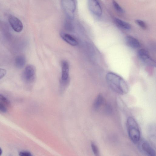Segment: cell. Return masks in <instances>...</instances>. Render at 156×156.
Returning a JSON list of instances; mask_svg holds the SVG:
<instances>
[{
  "label": "cell",
  "mask_w": 156,
  "mask_h": 156,
  "mask_svg": "<svg viewBox=\"0 0 156 156\" xmlns=\"http://www.w3.org/2000/svg\"><path fill=\"white\" fill-rule=\"evenodd\" d=\"M107 82L110 88L114 92L120 94L128 93L129 87L125 80L117 74L109 72L106 76Z\"/></svg>",
  "instance_id": "cell-1"
},
{
  "label": "cell",
  "mask_w": 156,
  "mask_h": 156,
  "mask_svg": "<svg viewBox=\"0 0 156 156\" xmlns=\"http://www.w3.org/2000/svg\"><path fill=\"white\" fill-rule=\"evenodd\" d=\"M126 124L128 134L131 140L134 144L138 143L140 141V133L136 121L133 117H129L127 119Z\"/></svg>",
  "instance_id": "cell-2"
},
{
  "label": "cell",
  "mask_w": 156,
  "mask_h": 156,
  "mask_svg": "<svg viewBox=\"0 0 156 156\" xmlns=\"http://www.w3.org/2000/svg\"><path fill=\"white\" fill-rule=\"evenodd\" d=\"M62 8L68 18L73 19L76 8V0H61Z\"/></svg>",
  "instance_id": "cell-3"
},
{
  "label": "cell",
  "mask_w": 156,
  "mask_h": 156,
  "mask_svg": "<svg viewBox=\"0 0 156 156\" xmlns=\"http://www.w3.org/2000/svg\"><path fill=\"white\" fill-rule=\"evenodd\" d=\"M138 149L142 153L148 156H155V150L147 141L142 140L138 145Z\"/></svg>",
  "instance_id": "cell-4"
},
{
  "label": "cell",
  "mask_w": 156,
  "mask_h": 156,
  "mask_svg": "<svg viewBox=\"0 0 156 156\" xmlns=\"http://www.w3.org/2000/svg\"><path fill=\"white\" fill-rule=\"evenodd\" d=\"M137 55L139 59L145 64L148 66H155V62L146 50L144 49H139L138 51Z\"/></svg>",
  "instance_id": "cell-5"
},
{
  "label": "cell",
  "mask_w": 156,
  "mask_h": 156,
  "mask_svg": "<svg viewBox=\"0 0 156 156\" xmlns=\"http://www.w3.org/2000/svg\"><path fill=\"white\" fill-rule=\"evenodd\" d=\"M35 75V68L31 65H27L25 68L22 76L25 81L27 83L32 82L34 79Z\"/></svg>",
  "instance_id": "cell-6"
},
{
  "label": "cell",
  "mask_w": 156,
  "mask_h": 156,
  "mask_svg": "<svg viewBox=\"0 0 156 156\" xmlns=\"http://www.w3.org/2000/svg\"><path fill=\"white\" fill-rule=\"evenodd\" d=\"M87 3L90 11L93 14L98 16L101 15L102 9L97 0H88Z\"/></svg>",
  "instance_id": "cell-7"
},
{
  "label": "cell",
  "mask_w": 156,
  "mask_h": 156,
  "mask_svg": "<svg viewBox=\"0 0 156 156\" xmlns=\"http://www.w3.org/2000/svg\"><path fill=\"white\" fill-rule=\"evenodd\" d=\"M8 20L12 28L14 31L20 32L22 30L23 25L19 19L14 16L11 15L9 16Z\"/></svg>",
  "instance_id": "cell-8"
},
{
  "label": "cell",
  "mask_w": 156,
  "mask_h": 156,
  "mask_svg": "<svg viewBox=\"0 0 156 156\" xmlns=\"http://www.w3.org/2000/svg\"><path fill=\"white\" fill-rule=\"evenodd\" d=\"M61 80L62 84L65 85L67 83L69 74V66L68 63L63 61L62 63Z\"/></svg>",
  "instance_id": "cell-9"
},
{
  "label": "cell",
  "mask_w": 156,
  "mask_h": 156,
  "mask_svg": "<svg viewBox=\"0 0 156 156\" xmlns=\"http://www.w3.org/2000/svg\"><path fill=\"white\" fill-rule=\"evenodd\" d=\"M126 44L129 47L133 48H137L140 47V44L139 41L134 37L128 36L125 39Z\"/></svg>",
  "instance_id": "cell-10"
},
{
  "label": "cell",
  "mask_w": 156,
  "mask_h": 156,
  "mask_svg": "<svg viewBox=\"0 0 156 156\" xmlns=\"http://www.w3.org/2000/svg\"><path fill=\"white\" fill-rule=\"evenodd\" d=\"M62 38L67 43L73 46H76L78 44L77 41L73 36L63 32L60 33Z\"/></svg>",
  "instance_id": "cell-11"
},
{
  "label": "cell",
  "mask_w": 156,
  "mask_h": 156,
  "mask_svg": "<svg viewBox=\"0 0 156 156\" xmlns=\"http://www.w3.org/2000/svg\"><path fill=\"white\" fill-rule=\"evenodd\" d=\"M105 99L101 94H99L95 99L93 104V107L95 110H98L104 104Z\"/></svg>",
  "instance_id": "cell-12"
},
{
  "label": "cell",
  "mask_w": 156,
  "mask_h": 156,
  "mask_svg": "<svg viewBox=\"0 0 156 156\" xmlns=\"http://www.w3.org/2000/svg\"><path fill=\"white\" fill-rule=\"evenodd\" d=\"M114 21L117 26L123 29L129 30L131 28L129 24L118 18H114Z\"/></svg>",
  "instance_id": "cell-13"
},
{
  "label": "cell",
  "mask_w": 156,
  "mask_h": 156,
  "mask_svg": "<svg viewBox=\"0 0 156 156\" xmlns=\"http://www.w3.org/2000/svg\"><path fill=\"white\" fill-rule=\"evenodd\" d=\"M26 59L24 56L20 55L17 56L15 60V64L16 66L18 69H21L25 66Z\"/></svg>",
  "instance_id": "cell-14"
},
{
  "label": "cell",
  "mask_w": 156,
  "mask_h": 156,
  "mask_svg": "<svg viewBox=\"0 0 156 156\" xmlns=\"http://www.w3.org/2000/svg\"><path fill=\"white\" fill-rule=\"evenodd\" d=\"M112 4L115 9L117 12L121 13H122L124 12V11L123 9L115 0H113Z\"/></svg>",
  "instance_id": "cell-15"
},
{
  "label": "cell",
  "mask_w": 156,
  "mask_h": 156,
  "mask_svg": "<svg viewBox=\"0 0 156 156\" xmlns=\"http://www.w3.org/2000/svg\"><path fill=\"white\" fill-rule=\"evenodd\" d=\"M135 23L142 29L145 30L147 28L146 23L143 21L139 19H136L135 20Z\"/></svg>",
  "instance_id": "cell-16"
},
{
  "label": "cell",
  "mask_w": 156,
  "mask_h": 156,
  "mask_svg": "<svg viewBox=\"0 0 156 156\" xmlns=\"http://www.w3.org/2000/svg\"><path fill=\"white\" fill-rule=\"evenodd\" d=\"M0 101L7 105H9L10 103L8 99L5 96L0 94Z\"/></svg>",
  "instance_id": "cell-17"
},
{
  "label": "cell",
  "mask_w": 156,
  "mask_h": 156,
  "mask_svg": "<svg viewBox=\"0 0 156 156\" xmlns=\"http://www.w3.org/2000/svg\"><path fill=\"white\" fill-rule=\"evenodd\" d=\"M92 151L94 154L96 156H98L99 152L98 148L96 145L93 142H92L91 144Z\"/></svg>",
  "instance_id": "cell-18"
},
{
  "label": "cell",
  "mask_w": 156,
  "mask_h": 156,
  "mask_svg": "<svg viewBox=\"0 0 156 156\" xmlns=\"http://www.w3.org/2000/svg\"><path fill=\"white\" fill-rule=\"evenodd\" d=\"M5 105L3 103L0 101V111L4 113L6 112L7 111V108Z\"/></svg>",
  "instance_id": "cell-19"
},
{
  "label": "cell",
  "mask_w": 156,
  "mask_h": 156,
  "mask_svg": "<svg viewBox=\"0 0 156 156\" xmlns=\"http://www.w3.org/2000/svg\"><path fill=\"white\" fill-rule=\"evenodd\" d=\"M67 23H66L65 25V27L67 30L69 31L71 30H73V27L72 24L70 22H69V21H67Z\"/></svg>",
  "instance_id": "cell-20"
},
{
  "label": "cell",
  "mask_w": 156,
  "mask_h": 156,
  "mask_svg": "<svg viewBox=\"0 0 156 156\" xmlns=\"http://www.w3.org/2000/svg\"><path fill=\"white\" fill-rule=\"evenodd\" d=\"M19 155L21 156H31V153L28 151H21L19 152Z\"/></svg>",
  "instance_id": "cell-21"
},
{
  "label": "cell",
  "mask_w": 156,
  "mask_h": 156,
  "mask_svg": "<svg viewBox=\"0 0 156 156\" xmlns=\"http://www.w3.org/2000/svg\"><path fill=\"white\" fill-rule=\"evenodd\" d=\"M6 71L5 69L0 68V79L2 78L6 75Z\"/></svg>",
  "instance_id": "cell-22"
},
{
  "label": "cell",
  "mask_w": 156,
  "mask_h": 156,
  "mask_svg": "<svg viewBox=\"0 0 156 156\" xmlns=\"http://www.w3.org/2000/svg\"><path fill=\"white\" fill-rule=\"evenodd\" d=\"M2 153V150L1 148L0 147V156L1 155Z\"/></svg>",
  "instance_id": "cell-23"
}]
</instances>
